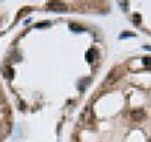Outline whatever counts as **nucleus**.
<instances>
[{"mask_svg": "<svg viewBox=\"0 0 151 142\" xmlns=\"http://www.w3.org/2000/svg\"><path fill=\"white\" fill-rule=\"evenodd\" d=\"M127 36H135L133 33H124V35H121V38H127Z\"/></svg>", "mask_w": 151, "mask_h": 142, "instance_id": "10", "label": "nucleus"}, {"mask_svg": "<svg viewBox=\"0 0 151 142\" xmlns=\"http://www.w3.org/2000/svg\"><path fill=\"white\" fill-rule=\"evenodd\" d=\"M3 76H5V79H12L14 71H12L11 67H3Z\"/></svg>", "mask_w": 151, "mask_h": 142, "instance_id": "2", "label": "nucleus"}, {"mask_svg": "<svg viewBox=\"0 0 151 142\" xmlns=\"http://www.w3.org/2000/svg\"><path fill=\"white\" fill-rule=\"evenodd\" d=\"M143 118V112L142 110H133L132 112V119L133 121H141Z\"/></svg>", "mask_w": 151, "mask_h": 142, "instance_id": "1", "label": "nucleus"}, {"mask_svg": "<svg viewBox=\"0 0 151 142\" xmlns=\"http://www.w3.org/2000/svg\"><path fill=\"white\" fill-rule=\"evenodd\" d=\"M94 58H95V50H89L86 53V60L88 62H94Z\"/></svg>", "mask_w": 151, "mask_h": 142, "instance_id": "4", "label": "nucleus"}, {"mask_svg": "<svg viewBox=\"0 0 151 142\" xmlns=\"http://www.w3.org/2000/svg\"><path fill=\"white\" fill-rule=\"evenodd\" d=\"M88 85H89V79H86V80H82V82L79 83V89H80V91H83V89H85V88H86Z\"/></svg>", "mask_w": 151, "mask_h": 142, "instance_id": "6", "label": "nucleus"}, {"mask_svg": "<svg viewBox=\"0 0 151 142\" xmlns=\"http://www.w3.org/2000/svg\"><path fill=\"white\" fill-rule=\"evenodd\" d=\"M70 29L74 30V32H82V30H85L82 26H79V24H76V23H71V24H70Z\"/></svg>", "mask_w": 151, "mask_h": 142, "instance_id": "5", "label": "nucleus"}, {"mask_svg": "<svg viewBox=\"0 0 151 142\" xmlns=\"http://www.w3.org/2000/svg\"><path fill=\"white\" fill-rule=\"evenodd\" d=\"M49 6V9H65V8H67V6H65L64 3H49L47 5Z\"/></svg>", "mask_w": 151, "mask_h": 142, "instance_id": "3", "label": "nucleus"}, {"mask_svg": "<svg viewBox=\"0 0 151 142\" xmlns=\"http://www.w3.org/2000/svg\"><path fill=\"white\" fill-rule=\"evenodd\" d=\"M47 26H50V23L49 21H44V23H38L36 27H47Z\"/></svg>", "mask_w": 151, "mask_h": 142, "instance_id": "8", "label": "nucleus"}, {"mask_svg": "<svg viewBox=\"0 0 151 142\" xmlns=\"http://www.w3.org/2000/svg\"><path fill=\"white\" fill-rule=\"evenodd\" d=\"M132 20H135V23H139V21H141V17H139V15L136 14V15H135V17H133Z\"/></svg>", "mask_w": 151, "mask_h": 142, "instance_id": "9", "label": "nucleus"}, {"mask_svg": "<svg viewBox=\"0 0 151 142\" xmlns=\"http://www.w3.org/2000/svg\"><path fill=\"white\" fill-rule=\"evenodd\" d=\"M142 64L145 65V67H148V68H151V58H143Z\"/></svg>", "mask_w": 151, "mask_h": 142, "instance_id": "7", "label": "nucleus"}]
</instances>
